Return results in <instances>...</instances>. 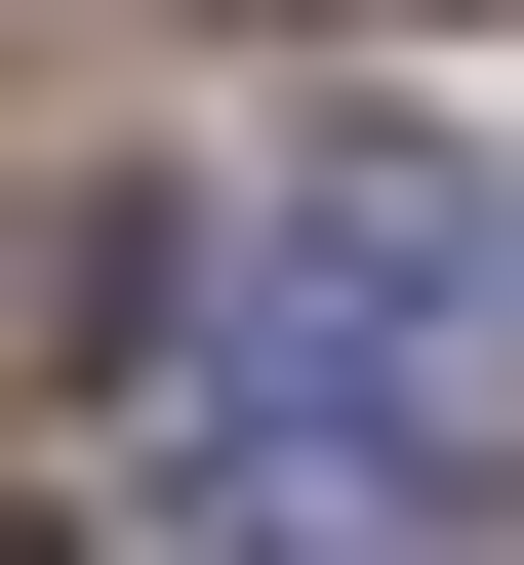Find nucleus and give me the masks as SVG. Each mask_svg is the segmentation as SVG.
<instances>
[{
	"label": "nucleus",
	"instance_id": "1",
	"mask_svg": "<svg viewBox=\"0 0 524 565\" xmlns=\"http://www.w3.org/2000/svg\"><path fill=\"white\" fill-rule=\"evenodd\" d=\"M484 364H524V202L484 162H404V121H323V162L243 202V323H202V404H282L323 484H484Z\"/></svg>",
	"mask_w": 524,
	"mask_h": 565
},
{
	"label": "nucleus",
	"instance_id": "2",
	"mask_svg": "<svg viewBox=\"0 0 524 565\" xmlns=\"http://www.w3.org/2000/svg\"><path fill=\"white\" fill-rule=\"evenodd\" d=\"M162 565H404V484H323L282 404H162Z\"/></svg>",
	"mask_w": 524,
	"mask_h": 565
},
{
	"label": "nucleus",
	"instance_id": "3",
	"mask_svg": "<svg viewBox=\"0 0 524 565\" xmlns=\"http://www.w3.org/2000/svg\"><path fill=\"white\" fill-rule=\"evenodd\" d=\"M282 41H443V0H282Z\"/></svg>",
	"mask_w": 524,
	"mask_h": 565
}]
</instances>
